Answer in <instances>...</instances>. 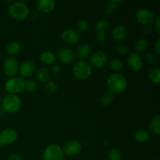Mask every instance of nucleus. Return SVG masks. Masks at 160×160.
<instances>
[{
	"mask_svg": "<svg viewBox=\"0 0 160 160\" xmlns=\"http://www.w3.org/2000/svg\"><path fill=\"white\" fill-rule=\"evenodd\" d=\"M109 92L115 95H120L126 90L128 87L127 78L120 73H112L107 77L106 79Z\"/></svg>",
	"mask_w": 160,
	"mask_h": 160,
	"instance_id": "obj_1",
	"label": "nucleus"
},
{
	"mask_svg": "<svg viewBox=\"0 0 160 160\" xmlns=\"http://www.w3.org/2000/svg\"><path fill=\"white\" fill-rule=\"evenodd\" d=\"M8 14L15 20H23L30 13L29 6L21 1L12 2L8 6Z\"/></svg>",
	"mask_w": 160,
	"mask_h": 160,
	"instance_id": "obj_2",
	"label": "nucleus"
},
{
	"mask_svg": "<svg viewBox=\"0 0 160 160\" xmlns=\"http://www.w3.org/2000/svg\"><path fill=\"white\" fill-rule=\"evenodd\" d=\"M2 109L8 113H15L21 107V99L17 95L7 94L2 98Z\"/></svg>",
	"mask_w": 160,
	"mask_h": 160,
	"instance_id": "obj_3",
	"label": "nucleus"
},
{
	"mask_svg": "<svg viewBox=\"0 0 160 160\" xmlns=\"http://www.w3.org/2000/svg\"><path fill=\"white\" fill-rule=\"evenodd\" d=\"M72 73L78 80H86L92 73V67L89 62L84 60H79L74 62L72 67Z\"/></svg>",
	"mask_w": 160,
	"mask_h": 160,
	"instance_id": "obj_4",
	"label": "nucleus"
},
{
	"mask_svg": "<svg viewBox=\"0 0 160 160\" xmlns=\"http://www.w3.org/2000/svg\"><path fill=\"white\" fill-rule=\"evenodd\" d=\"M4 88L9 94L17 95L25 89V80L21 77L10 78L5 82Z\"/></svg>",
	"mask_w": 160,
	"mask_h": 160,
	"instance_id": "obj_5",
	"label": "nucleus"
},
{
	"mask_svg": "<svg viewBox=\"0 0 160 160\" xmlns=\"http://www.w3.org/2000/svg\"><path fill=\"white\" fill-rule=\"evenodd\" d=\"M64 156L62 148L57 144H51L45 147L42 153L43 160H62Z\"/></svg>",
	"mask_w": 160,
	"mask_h": 160,
	"instance_id": "obj_6",
	"label": "nucleus"
},
{
	"mask_svg": "<svg viewBox=\"0 0 160 160\" xmlns=\"http://www.w3.org/2000/svg\"><path fill=\"white\" fill-rule=\"evenodd\" d=\"M19 62L17 59L13 57H7L4 59L2 63V70L7 77L13 78L19 72Z\"/></svg>",
	"mask_w": 160,
	"mask_h": 160,
	"instance_id": "obj_7",
	"label": "nucleus"
},
{
	"mask_svg": "<svg viewBox=\"0 0 160 160\" xmlns=\"http://www.w3.org/2000/svg\"><path fill=\"white\" fill-rule=\"evenodd\" d=\"M135 18L141 24L147 26L151 25L154 22L156 17L151 9L148 8H141L136 12Z\"/></svg>",
	"mask_w": 160,
	"mask_h": 160,
	"instance_id": "obj_8",
	"label": "nucleus"
},
{
	"mask_svg": "<svg viewBox=\"0 0 160 160\" xmlns=\"http://www.w3.org/2000/svg\"><path fill=\"white\" fill-rule=\"evenodd\" d=\"M89 64L92 67L95 68H102L106 65L108 62V56L103 51H95L90 55Z\"/></svg>",
	"mask_w": 160,
	"mask_h": 160,
	"instance_id": "obj_9",
	"label": "nucleus"
},
{
	"mask_svg": "<svg viewBox=\"0 0 160 160\" xmlns=\"http://www.w3.org/2000/svg\"><path fill=\"white\" fill-rule=\"evenodd\" d=\"M127 64L133 71H139L143 68L144 59L140 54L133 52L127 58Z\"/></svg>",
	"mask_w": 160,
	"mask_h": 160,
	"instance_id": "obj_10",
	"label": "nucleus"
},
{
	"mask_svg": "<svg viewBox=\"0 0 160 160\" xmlns=\"http://www.w3.org/2000/svg\"><path fill=\"white\" fill-rule=\"evenodd\" d=\"M82 150V144L79 140L72 139L67 142L62 148L64 155L68 156H74L79 154Z\"/></svg>",
	"mask_w": 160,
	"mask_h": 160,
	"instance_id": "obj_11",
	"label": "nucleus"
},
{
	"mask_svg": "<svg viewBox=\"0 0 160 160\" xmlns=\"http://www.w3.org/2000/svg\"><path fill=\"white\" fill-rule=\"evenodd\" d=\"M18 134L13 128H6L0 131V142L3 145H11L17 141Z\"/></svg>",
	"mask_w": 160,
	"mask_h": 160,
	"instance_id": "obj_12",
	"label": "nucleus"
},
{
	"mask_svg": "<svg viewBox=\"0 0 160 160\" xmlns=\"http://www.w3.org/2000/svg\"><path fill=\"white\" fill-rule=\"evenodd\" d=\"M61 39L64 43L70 45H73L79 42V34L73 28L64 29L61 33Z\"/></svg>",
	"mask_w": 160,
	"mask_h": 160,
	"instance_id": "obj_13",
	"label": "nucleus"
},
{
	"mask_svg": "<svg viewBox=\"0 0 160 160\" xmlns=\"http://www.w3.org/2000/svg\"><path fill=\"white\" fill-rule=\"evenodd\" d=\"M57 56L59 60L63 64H70L74 61L75 52L69 47H62L59 48L57 52Z\"/></svg>",
	"mask_w": 160,
	"mask_h": 160,
	"instance_id": "obj_14",
	"label": "nucleus"
},
{
	"mask_svg": "<svg viewBox=\"0 0 160 160\" xmlns=\"http://www.w3.org/2000/svg\"><path fill=\"white\" fill-rule=\"evenodd\" d=\"M36 71V66L33 61L25 60L22 62L19 67V73H20V77L23 78H30Z\"/></svg>",
	"mask_w": 160,
	"mask_h": 160,
	"instance_id": "obj_15",
	"label": "nucleus"
},
{
	"mask_svg": "<svg viewBox=\"0 0 160 160\" xmlns=\"http://www.w3.org/2000/svg\"><path fill=\"white\" fill-rule=\"evenodd\" d=\"M128 34V30L123 24L118 23L115 25L111 30V37L116 42H121L126 38Z\"/></svg>",
	"mask_w": 160,
	"mask_h": 160,
	"instance_id": "obj_16",
	"label": "nucleus"
},
{
	"mask_svg": "<svg viewBox=\"0 0 160 160\" xmlns=\"http://www.w3.org/2000/svg\"><path fill=\"white\" fill-rule=\"evenodd\" d=\"M36 8L42 12H50L56 7L54 0H38L35 2Z\"/></svg>",
	"mask_w": 160,
	"mask_h": 160,
	"instance_id": "obj_17",
	"label": "nucleus"
},
{
	"mask_svg": "<svg viewBox=\"0 0 160 160\" xmlns=\"http://www.w3.org/2000/svg\"><path fill=\"white\" fill-rule=\"evenodd\" d=\"M36 78L42 83H47L51 80V73L46 67H41L35 71Z\"/></svg>",
	"mask_w": 160,
	"mask_h": 160,
	"instance_id": "obj_18",
	"label": "nucleus"
},
{
	"mask_svg": "<svg viewBox=\"0 0 160 160\" xmlns=\"http://www.w3.org/2000/svg\"><path fill=\"white\" fill-rule=\"evenodd\" d=\"M91 46L87 43H82L78 46L75 52V56H78V58L81 59H86L91 55Z\"/></svg>",
	"mask_w": 160,
	"mask_h": 160,
	"instance_id": "obj_19",
	"label": "nucleus"
},
{
	"mask_svg": "<svg viewBox=\"0 0 160 160\" xmlns=\"http://www.w3.org/2000/svg\"><path fill=\"white\" fill-rule=\"evenodd\" d=\"M39 59L42 61V62H43L45 65H52L56 62V56L52 52L46 50V51H43L41 53Z\"/></svg>",
	"mask_w": 160,
	"mask_h": 160,
	"instance_id": "obj_20",
	"label": "nucleus"
},
{
	"mask_svg": "<svg viewBox=\"0 0 160 160\" xmlns=\"http://www.w3.org/2000/svg\"><path fill=\"white\" fill-rule=\"evenodd\" d=\"M149 131L155 135L160 134V116L156 114L152 118L149 123Z\"/></svg>",
	"mask_w": 160,
	"mask_h": 160,
	"instance_id": "obj_21",
	"label": "nucleus"
},
{
	"mask_svg": "<svg viewBox=\"0 0 160 160\" xmlns=\"http://www.w3.org/2000/svg\"><path fill=\"white\" fill-rule=\"evenodd\" d=\"M21 49V45L17 41L9 42L6 46V52L9 56H15L18 54Z\"/></svg>",
	"mask_w": 160,
	"mask_h": 160,
	"instance_id": "obj_22",
	"label": "nucleus"
},
{
	"mask_svg": "<svg viewBox=\"0 0 160 160\" xmlns=\"http://www.w3.org/2000/svg\"><path fill=\"white\" fill-rule=\"evenodd\" d=\"M134 138L137 142L144 143L150 138V133L145 129H138L134 134Z\"/></svg>",
	"mask_w": 160,
	"mask_h": 160,
	"instance_id": "obj_23",
	"label": "nucleus"
},
{
	"mask_svg": "<svg viewBox=\"0 0 160 160\" xmlns=\"http://www.w3.org/2000/svg\"><path fill=\"white\" fill-rule=\"evenodd\" d=\"M121 2V1H109L106 3L104 6V12L106 15H113L117 10L118 3Z\"/></svg>",
	"mask_w": 160,
	"mask_h": 160,
	"instance_id": "obj_24",
	"label": "nucleus"
},
{
	"mask_svg": "<svg viewBox=\"0 0 160 160\" xmlns=\"http://www.w3.org/2000/svg\"><path fill=\"white\" fill-rule=\"evenodd\" d=\"M95 31L96 32H104L106 33L110 30V23L108 20H104V19H101V20H98L95 23Z\"/></svg>",
	"mask_w": 160,
	"mask_h": 160,
	"instance_id": "obj_25",
	"label": "nucleus"
},
{
	"mask_svg": "<svg viewBox=\"0 0 160 160\" xmlns=\"http://www.w3.org/2000/svg\"><path fill=\"white\" fill-rule=\"evenodd\" d=\"M148 41L145 38H139L136 41L135 44H134V49H135V52L140 53L144 52L146 51L147 48H148Z\"/></svg>",
	"mask_w": 160,
	"mask_h": 160,
	"instance_id": "obj_26",
	"label": "nucleus"
},
{
	"mask_svg": "<svg viewBox=\"0 0 160 160\" xmlns=\"http://www.w3.org/2000/svg\"><path fill=\"white\" fill-rule=\"evenodd\" d=\"M115 99V95L108 91L106 93L102 94L100 97V102L103 106H108L112 104Z\"/></svg>",
	"mask_w": 160,
	"mask_h": 160,
	"instance_id": "obj_27",
	"label": "nucleus"
},
{
	"mask_svg": "<svg viewBox=\"0 0 160 160\" xmlns=\"http://www.w3.org/2000/svg\"><path fill=\"white\" fill-rule=\"evenodd\" d=\"M109 66L111 70L115 71V73H117L118 71H120L123 67V62L119 58H112L109 61Z\"/></svg>",
	"mask_w": 160,
	"mask_h": 160,
	"instance_id": "obj_28",
	"label": "nucleus"
},
{
	"mask_svg": "<svg viewBox=\"0 0 160 160\" xmlns=\"http://www.w3.org/2000/svg\"><path fill=\"white\" fill-rule=\"evenodd\" d=\"M148 78L154 84H159L160 81V70L159 67H154L148 71Z\"/></svg>",
	"mask_w": 160,
	"mask_h": 160,
	"instance_id": "obj_29",
	"label": "nucleus"
},
{
	"mask_svg": "<svg viewBox=\"0 0 160 160\" xmlns=\"http://www.w3.org/2000/svg\"><path fill=\"white\" fill-rule=\"evenodd\" d=\"M122 153L118 148H112L107 153V160H121Z\"/></svg>",
	"mask_w": 160,
	"mask_h": 160,
	"instance_id": "obj_30",
	"label": "nucleus"
},
{
	"mask_svg": "<svg viewBox=\"0 0 160 160\" xmlns=\"http://www.w3.org/2000/svg\"><path fill=\"white\" fill-rule=\"evenodd\" d=\"M88 27L89 23L87 20H85V19L84 18H80L76 23V31H78V32L79 31V32L81 33L86 32V31H88Z\"/></svg>",
	"mask_w": 160,
	"mask_h": 160,
	"instance_id": "obj_31",
	"label": "nucleus"
},
{
	"mask_svg": "<svg viewBox=\"0 0 160 160\" xmlns=\"http://www.w3.org/2000/svg\"><path fill=\"white\" fill-rule=\"evenodd\" d=\"M38 83L36 82L35 80L34 79H28L25 81V89L27 92H31V93H33V92H37L38 90Z\"/></svg>",
	"mask_w": 160,
	"mask_h": 160,
	"instance_id": "obj_32",
	"label": "nucleus"
},
{
	"mask_svg": "<svg viewBox=\"0 0 160 160\" xmlns=\"http://www.w3.org/2000/svg\"><path fill=\"white\" fill-rule=\"evenodd\" d=\"M145 58L149 64H156L158 62V55L155 52L149 51L146 52Z\"/></svg>",
	"mask_w": 160,
	"mask_h": 160,
	"instance_id": "obj_33",
	"label": "nucleus"
},
{
	"mask_svg": "<svg viewBox=\"0 0 160 160\" xmlns=\"http://www.w3.org/2000/svg\"><path fill=\"white\" fill-rule=\"evenodd\" d=\"M116 52L119 56H126L128 52V47L126 44L120 43L116 47Z\"/></svg>",
	"mask_w": 160,
	"mask_h": 160,
	"instance_id": "obj_34",
	"label": "nucleus"
},
{
	"mask_svg": "<svg viewBox=\"0 0 160 160\" xmlns=\"http://www.w3.org/2000/svg\"><path fill=\"white\" fill-rule=\"evenodd\" d=\"M57 84L54 81L50 80L45 84V90L48 94H54L57 91Z\"/></svg>",
	"mask_w": 160,
	"mask_h": 160,
	"instance_id": "obj_35",
	"label": "nucleus"
},
{
	"mask_svg": "<svg viewBox=\"0 0 160 160\" xmlns=\"http://www.w3.org/2000/svg\"><path fill=\"white\" fill-rule=\"evenodd\" d=\"M96 39L99 42H104L106 41V33L96 32Z\"/></svg>",
	"mask_w": 160,
	"mask_h": 160,
	"instance_id": "obj_36",
	"label": "nucleus"
},
{
	"mask_svg": "<svg viewBox=\"0 0 160 160\" xmlns=\"http://www.w3.org/2000/svg\"><path fill=\"white\" fill-rule=\"evenodd\" d=\"M50 73H53V74H58V73L60 72V67H59L58 64H52L51 67V68H50Z\"/></svg>",
	"mask_w": 160,
	"mask_h": 160,
	"instance_id": "obj_37",
	"label": "nucleus"
},
{
	"mask_svg": "<svg viewBox=\"0 0 160 160\" xmlns=\"http://www.w3.org/2000/svg\"><path fill=\"white\" fill-rule=\"evenodd\" d=\"M8 160H24L23 156L18 153H12L8 158Z\"/></svg>",
	"mask_w": 160,
	"mask_h": 160,
	"instance_id": "obj_38",
	"label": "nucleus"
},
{
	"mask_svg": "<svg viewBox=\"0 0 160 160\" xmlns=\"http://www.w3.org/2000/svg\"><path fill=\"white\" fill-rule=\"evenodd\" d=\"M153 23H154L155 29L156 30V31H157V32L159 33V31H160V16H158L157 17H156V19H155V20Z\"/></svg>",
	"mask_w": 160,
	"mask_h": 160,
	"instance_id": "obj_39",
	"label": "nucleus"
},
{
	"mask_svg": "<svg viewBox=\"0 0 160 160\" xmlns=\"http://www.w3.org/2000/svg\"><path fill=\"white\" fill-rule=\"evenodd\" d=\"M154 49H155V52H156L157 55H159L160 53V39L159 38H158L157 40L156 41V42H155Z\"/></svg>",
	"mask_w": 160,
	"mask_h": 160,
	"instance_id": "obj_40",
	"label": "nucleus"
},
{
	"mask_svg": "<svg viewBox=\"0 0 160 160\" xmlns=\"http://www.w3.org/2000/svg\"><path fill=\"white\" fill-rule=\"evenodd\" d=\"M152 31V28L151 25H147V26H145V29H144V31H145V34H150Z\"/></svg>",
	"mask_w": 160,
	"mask_h": 160,
	"instance_id": "obj_41",
	"label": "nucleus"
},
{
	"mask_svg": "<svg viewBox=\"0 0 160 160\" xmlns=\"http://www.w3.org/2000/svg\"><path fill=\"white\" fill-rule=\"evenodd\" d=\"M6 115V112L2 108H0V119H2Z\"/></svg>",
	"mask_w": 160,
	"mask_h": 160,
	"instance_id": "obj_42",
	"label": "nucleus"
},
{
	"mask_svg": "<svg viewBox=\"0 0 160 160\" xmlns=\"http://www.w3.org/2000/svg\"><path fill=\"white\" fill-rule=\"evenodd\" d=\"M3 147V145H2V143L1 142H0V149H1Z\"/></svg>",
	"mask_w": 160,
	"mask_h": 160,
	"instance_id": "obj_43",
	"label": "nucleus"
},
{
	"mask_svg": "<svg viewBox=\"0 0 160 160\" xmlns=\"http://www.w3.org/2000/svg\"><path fill=\"white\" fill-rule=\"evenodd\" d=\"M1 102H2V97L1 95H0V104H1Z\"/></svg>",
	"mask_w": 160,
	"mask_h": 160,
	"instance_id": "obj_44",
	"label": "nucleus"
},
{
	"mask_svg": "<svg viewBox=\"0 0 160 160\" xmlns=\"http://www.w3.org/2000/svg\"><path fill=\"white\" fill-rule=\"evenodd\" d=\"M150 160H156V159H150Z\"/></svg>",
	"mask_w": 160,
	"mask_h": 160,
	"instance_id": "obj_45",
	"label": "nucleus"
},
{
	"mask_svg": "<svg viewBox=\"0 0 160 160\" xmlns=\"http://www.w3.org/2000/svg\"><path fill=\"white\" fill-rule=\"evenodd\" d=\"M0 160H1V159H0Z\"/></svg>",
	"mask_w": 160,
	"mask_h": 160,
	"instance_id": "obj_46",
	"label": "nucleus"
}]
</instances>
